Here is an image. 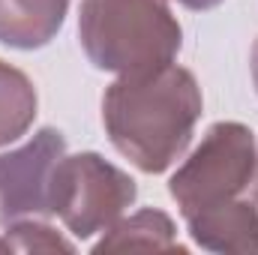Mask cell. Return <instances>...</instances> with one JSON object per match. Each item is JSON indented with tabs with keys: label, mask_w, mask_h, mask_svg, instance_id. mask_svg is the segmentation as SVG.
Here are the masks:
<instances>
[{
	"label": "cell",
	"mask_w": 258,
	"mask_h": 255,
	"mask_svg": "<svg viewBox=\"0 0 258 255\" xmlns=\"http://www.w3.org/2000/svg\"><path fill=\"white\" fill-rule=\"evenodd\" d=\"M198 117L195 75L174 63L120 75L102 96V123L111 144L147 174L180 159Z\"/></svg>",
	"instance_id": "obj_1"
},
{
	"label": "cell",
	"mask_w": 258,
	"mask_h": 255,
	"mask_svg": "<svg viewBox=\"0 0 258 255\" xmlns=\"http://www.w3.org/2000/svg\"><path fill=\"white\" fill-rule=\"evenodd\" d=\"M78 36L96 69L132 75L171 63L183 33L162 0H81Z\"/></svg>",
	"instance_id": "obj_2"
},
{
	"label": "cell",
	"mask_w": 258,
	"mask_h": 255,
	"mask_svg": "<svg viewBox=\"0 0 258 255\" xmlns=\"http://www.w3.org/2000/svg\"><path fill=\"white\" fill-rule=\"evenodd\" d=\"M135 180L99 153L60 156L51 174V213L75 237H93L114 225L135 201Z\"/></svg>",
	"instance_id": "obj_3"
},
{
	"label": "cell",
	"mask_w": 258,
	"mask_h": 255,
	"mask_svg": "<svg viewBox=\"0 0 258 255\" xmlns=\"http://www.w3.org/2000/svg\"><path fill=\"white\" fill-rule=\"evenodd\" d=\"M252 132L243 123H213L192 156L174 171L168 192L183 216H189L240 195L252 180Z\"/></svg>",
	"instance_id": "obj_4"
},
{
	"label": "cell",
	"mask_w": 258,
	"mask_h": 255,
	"mask_svg": "<svg viewBox=\"0 0 258 255\" xmlns=\"http://www.w3.org/2000/svg\"><path fill=\"white\" fill-rule=\"evenodd\" d=\"M66 150L57 129H39L24 147L0 153V216H45L51 213V174Z\"/></svg>",
	"instance_id": "obj_5"
},
{
	"label": "cell",
	"mask_w": 258,
	"mask_h": 255,
	"mask_svg": "<svg viewBox=\"0 0 258 255\" xmlns=\"http://www.w3.org/2000/svg\"><path fill=\"white\" fill-rule=\"evenodd\" d=\"M198 246L228 255L258 252V210L249 201L228 198L216 207L183 216Z\"/></svg>",
	"instance_id": "obj_6"
},
{
	"label": "cell",
	"mask_w": 258,
	"mask_h": 255,
	"mask_svg": "<svg viewBox=\"0 0 258 255\" xmlns=\"http://www.w3.org/2000/svg\"><path fill=\"white\" fill-rule=\"evenodd\" d=\"M69 0H0V42L9 48H42L63 27Z\"/></svg>",
	"instance_id": "obj_7"
},
{
	"label": "cell",
	"mask_w": 258,
	"mask_h": 255,
	"mask_svg": "<svg viewBox=\"0 0 258 255\" xmlns=\"http://www.w3.org/2000/svg\"><path fill=\"white\" fill-rule=\"evenodd\" d=\"M183 252L174 237V222L162 210H138L129 219L108 228V234L93 246V252Z\"/></svg>",
	"instance_id": "obj_8"
},
{
	"label": "cell",
	"mask_w": 258,
	"mask_h": 255,
	"mask_svg": "<svg viewBox=\"0 0 258 255\" xmlns=\"http://www.w3.org/2000/svg\"><path fill=\"white\" fill-rule=\"evenodd\" d=\"M36 117V90L30 78L0 60V144L21 138Z\"/></svg>",
	"instance_id": "obj_9"
},
{
	"label": "cell",
	"mask_w": 258,
	"mask_h": 255,
	"mask_svg": "<svg viewBox=\"0 0 258 255\" xmlns=\"http://www.w3.org/2000/svg\"><path fill=\"white\" fill-rule=\"evenodd\" d=\"M0 252H72V243L45 222H18L0 234Z\"/></svg>",
	"instance_id": "obj_10"
},
{
	"label": "cell",
	"mask_w": 258,
	"mask_h": 255,
	"mask_svg": "<svg viewBox=\"0 0 258 255\" xmlns=\"http://www.w3.org/2000/svg\"><path fill=\"white\" fill-rule=\"evenodd\" d=\"M177 3H183L186 9H195V12H201V9H213V6H219L222 0H177Z\"/></svg>",
	"instance_id": "obj_11"
},
{
	"label": "cell",
	"mask_w": 258,
	"mask_h": 255,
	"mask_svg": "<svg viewBox=\"0 0 258 255\" xmlns=\"http://www.w3.org/2000/svg\"><path fill=\"white\" fill-rule=\"evenodd\" d=\"M252 78H255V87H258V42L252 45Z\"/></svg>",
	"instance_id": "obj_12"
},
{
	"label": "cell",
	"mask_w": 258,
	"mask_h": 255,
	"mask_svg": "<svg viewBox=\"0 0 258 255\" xmlns=\"http://www.w3.org/2000/svg\"><path fill=\"white\" fill-rule=\"evenodd\" d=\"M255 192H258V180H255Z\"/></svg>",
	"instance_id": "obj_13"
}]
</instances>
